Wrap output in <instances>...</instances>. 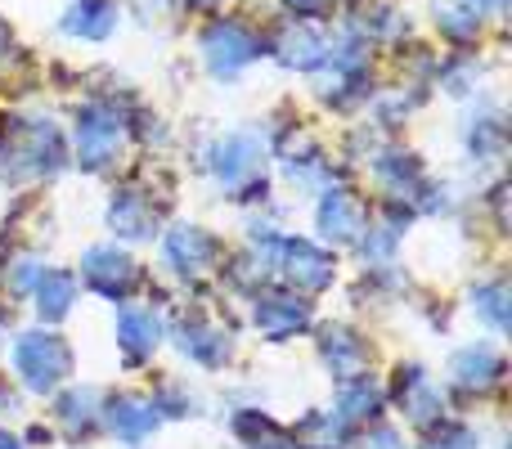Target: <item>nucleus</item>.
<instances>
[{
	"label": "nucleus",
	"mask_w": 512,
	"mask_h": 449,
	"mask_svg": "<svg viewBox=\"0 0 512 449\" xmlns=\"http://www.w3.org/2000/svg\"><path fill=\"white\" fill-rule=\"evenodd\" d=\"M63 144L54 122H5L0 131V167L5 176H45L59 171Z\"/></svg>",
	"instance_id": "nucleus-1"
},
{
	"label": "nucleus",
	"mask_w": 512,
	"mask_h": 449,
	"mask_svg": "<svg viewBox=\"0 0 512 449\" xmlns=\"http://www.w3.org/2000/svg\"><path fill=\"white\" fill-rule=\"evenodd\" d=\"M14 369L27 391H54L72 373V351L54 333H23L14 342Z\"/></svg>",
	"instance_id": "nucleus-2"
},
{
	"label": "nucleus",
	"mask_w": 512,
	"mask_h": 449,
	"mask_svg": "<svg viewBox=\"0 0 512 449\" xmlns=\"http://www.w3.org/2000/svg\"><path fill=\"white\" fill-rule=\"evenodd\" d=\"M198 50H203L207 68H212L216 77L230 81V77H239V72L248 68L256 54H261V41H256V36L239 23V18H216V23H207Z\"/></svg>",
	"instance_id": "nucleus-3"
},
{
	"label": "nucleus",
	"mask_w": 512,
	"mask_h": 449,
	"mask_svg": "<svg viewBox=\"0 0 512 449\" xmlns=\"http://www.w3.org/2000/svg\"><path fill=\"white\" fill-rule=\"evenodd\" d=\"M265 261L306 292H319L333 283V256L324 247L306 243V238H265Z\"/></svg>",
	"instance_id": "nucleus-4"
},
{
	"label": "nucleus",
	"mask_w": 512,
	"mask_h": 449,
	"mask_svg": "<svg viewBox=\"0 0 512 449\" xmlns=\"http://www.w3.org/2000/svg\"><path fill=\"white\" fill-rule=\"evenodd\" d=\"M122 144V113L108 104H86L77 113V162L86 171H99L113 162Z\"/></svg>",
	"instance_id": "nucleus-5"
},
{
	"label": "nucleus",
	"mask_w": 512,
	"mask_h": 449,
	"mask_svg": "<svg viewBox=\"0 0 512 449\" xmlns=\"http://www.w3.org/2000/svg\"><path fill=\"white\" fill-rule=\"evenodd\" d=\"M261 140L256 135H225L212 149V171L225 189H265L261 180Z\"/></svg>",
	"instance_id": "nucleus-6"
},
{
	"label": "nucleus",
	"mask_w": 512,
	"mask_h": 449,
	"mask_svg": "<svg viewBox=\"0 0 512 449\" xmlns=\"http://www.w3.org/2000/svg\"><path fill=\"white\" fill-rule=\"evenodd\" d=\"M81 274H86V283L99 292V297L117 301L131 292L135 261L126 252H117V247H90V252L81 256Z\"/></svg>",
	"instance_id": "nucleus-7"
},
{
	"label": "nucleus",
	"mask_w": 512,
	"mask_h": 449,
	"mask_svg": "<svg viewBox=\"0 0 512 449\" xmlns=\"http://www.w3.org/2000/svg\"><path fill=\"white\" fill-rule=\"evenodd\" d=\"M274 54H279L283 68L315 72L328 63V41L310 23H288V27H279V36H274Z\"/></svg>",
	"instance_id": "nucleus-8"
},
{
	"label": "nucleus",
	"mask_w": 512,
	"mask_h": 449,
	"mask_svg": "<svg viewBox=\"0 0 512 449\" xmlns=\"http://www.w3.org/2000/svg\"><path fill=\"white\" fill-rule=\"evenodd\" d=\"M310 324V306L301 297H288V292H270V297L256 301V328L270 342H288L292 333Z\"/></svg>",
	"instance_id": "nucleus-9"
},
{
	"label": "nucleus",
	"mask_w": 512,
	"mask_h": 449,
	"mask_svg": "<svg viewBox=\"0 0 512 449\" xmlns=\"http://www.w3.org/2000/svg\"><path fill=\"white\" fill-rule=\"evenodd\" d=\"M162 247H167L171 270L189 274V279L207 274V265L216 261V243H212V234H207V229H198V225H180V229H171L167 243H162Z\"/></svg>",
	"instance_id": "nucleus-10"
},
{
	"label": "nucleus",
	"mask_w": 512,
	"mask_h": 449,
	"mask_svg": "<svg viewBox=\"0 0 512 449\" xmlns=\"http://www.w3.org/2000/svg\"><path fill=\"white\" fill-rule=\"evenodd\" d=\"M104 423H108V432H113L117 441L140 445V441H149L153 427H158V409H153L149 400H140V396H117V400H108Z\"/></svg>",
	"instance_id": "nucleus-11"
},
{
	"label": "nucleus",
	"mask_w": 512,
	"mask_h": 449,
	"mask_svg": "<svg viewBox=\"0 0 512 449\" xmlns=\"http://www.w3.org/2000/svg\"><path fill=\"white\" fill-rule=\"evenodd\" d=\"M396 396H400V409H405L409 418H414V423H423V427H432L436 418L445 414V405H441V391H436V382L427 378L423 369H414V364H409V369H400L396 373Z\"/></svg>",
	"instance_id": "nucleus-12"
},
{
	"label": "nucleus",
	"mask_w": 512,
	"mask_h": 449,
	"mask_svg": "<svg viewBox=\"0 0 512 449\" xmlns=\"http://www.w3.org/2000/svg\"><path fill=\"white\" fill-rule=\"evenodd\" d=\"M450 378L459 382L463 391H490L499 378H504V360L490 346H468L450 360Z\"/></svg>",
	"instance_id": "nucleus-13"
},
{
	"label": "nucleus",
	"mask_w": 512,
	"mask_h": 449,
	"mask_svg": "<svg viewBox=\"0 0 512 449\" xmlns=\"http://www.w3.org/2000/svg\"><path fill=\"white\" fill-rule=\"evenodd\" d=\"M63 32L81 41H108L117 32V5L113 0H72L63 14Z\"/></svg>",
	"instance_id": "nucleus-14"
},
{
	"label": "nucleus",
	"mask_w": 512,
	"mask_h": 449,
	"mask_svg": "<svg viewBox=\"0 0 512 449\" xmlns=\"http://www.w3.org/2000/svg\"><path fill=\"white\" fill-rule=\"evenodd\" d=\"M162 342V319L153 315V310H140V306H126L122 315H117V346H122L131 360H144V355H153Z\"/></svg>",
	"instance_id": "nucleus-15"
},
{
	"label": "nucleus",
	"mask_w": 512,
	"mask_h": 449,
	"mask_svg": "<svg viewBox=\"0 0 512 449\" xmlns=\"http://www.w3.org/2000/svg\"><path fill=\"white\" fill-rule=\"evenodd\" d=\"M108 225H113V234L140 243V238L158 234V212H153V203L140 198L135 189H122V194L113 198V207H108Z\"/></svg>",
	"instance_id": "nucleus-16"
},
{
	"label": "nucleus",
	"mask_w": 512,
	"mask_h": 449,
	"mask_svg": "<svg viewBox=\"0 0 512 449\" xmlns=\"http://www.w3.org/2000/svg\"><path fill=\"white\" fill-rule=\"evenodd\" d=\"M364 229V207L360 198L351 194H324V203H319V234L333 238V243H351L355 234Z\"/></svg>",
	"instance_id": "nucleus-17"
},
{
	"label": "nucleus",
	"mask_w": 512,
	"mask_h": 449,
	"mask_svg": "<svg viewBox=\"0 0 512 449\" xmlns=\"http://www.w3.org/2000/svg\"><path fill=\"white\" fill-rule=\"evenodd\" d=\"M180 351H185L189 360L207 364V369H221V364L230 360V337H225L221 328L194 319V324H180Z\"/></svg>",
	"instance_id": "nucleus-18"
},
{
	"label": "nucleus",
	"mask_w": 512,
	"mask_h": 449,
	"mask_svg": "<svg viewBox=\"0 0 512 449\" xmlns=\"http://www.w3.org/2000/svg\"><path fill=\"white\" fill-rule=\"evenodd\" d=\"M319 351H324L328 369L342 373V378H351V373L360 369L364 360H369V351H364L360 333H351V328H342V324L324 328V337H319Z\"/></svg>",
	"instance_id": "nucleus-19"
},
{
	"label": "nucleus",
	"mask_w": 512,
	"mask_h": 449,
	"mask_svg": "<svg viewBox=\"0 0 512 449\" xmlns=\"http://www.w3.org/2000/svg\"><path fill=\"white\" fill-rule=\"evenodd\" d=\"M72 301H77V279H72L68 270H41V279H36V310H41V319H63L72 310Z\"/></svg>",
	"instance_id": "nucleus-20"
},
{
	"label": "nucleus",
	"mask_w": 512,
	"mask_h": 449,
	"mask_svg": "<svg viewBox=\"0 0 512 449\" xmlns=\"http://www.w3.org/2000/svg\"><path fill=\"white\" fill-rule=\"evenodd\" d=\"M378 405H382L378 382L364 378V373H351L346 387H342V396H337V418H342V423H360V418L378 414Z\"/></svg>",
	"instance_id": "nucleus-21"
},
{
	"label": "nucleus",
	"mask_w": 512,
	"mask_h": 449,
	"mask_svg": "<svg viewBox=\"0 0 512 449\" xmlns=\"http://www.w3.org/2000/svg\"><path fill=\"white\" fill-rule=\"evenodd\" d=\"M234 432L248 441V449H301L297 436L279 432V427H274L270 418H261V414H239L234 418Z\"/></svg>",
	"instance_id": "nucleus-22"
},
{
	"label": "nucleus",
	"mask_w": 512,
	"mask_h": 449,
	"mask_svg": "<svg viewBox=\"0 0 512 449\" xmlns=\"http://www.w3.org/2000/svg\"><path fill=\"white\" fill-rule=\"evenodd\" d=\"M95 409H99V391L77 387L59 400V423L68 427L72 436H81V432H90V423H95Z\"/></svg>",
	"instance_id": "nucleus-23"
},
{
	"label": "nucleus",
	"mask_w": 512,
	"mask_h": 449,
	"mask_svg": "<svg viewBox=\"0 0 512 449\" xmlns=\"http://www.w3.org/2000/svg\"><path fill=\"white\" fill-rule=\"evenodd\" d=\"M472 306H477V315H481V319H490L495 328H508V324H512L508 288H504V283H481V288L472 292Z\"/></svg>",
	"instance_id": "nucleus-24"
},
{
	"label": "nucleus",
	"mask_w": 512,
	"mask_h": 449,
	"mask_svg": "<svg viewBox=\"0 0 512 449\" xmlns=\"http://www.w3.org/2000/svg\"><path fill=\"white\" fill-rule=\"evenodd\" d=\"M378 180H387L391 189H396V198H409L418 189V162L414 158H400V153H391V158L378 162Z\"/></svg>",
	"instance_id": "nucleus-25"
},
{
	"label": "nucleus",
	"mask_w": 512,
	"mask_h": 449,
	"mask_svg": "<svg viewBox=\"0 0 512 449\" xmlns=\"http://www.w3.org/2000/svg\"><path fill=\"white\" fill-rule=\"evenodd\" d=\"M436 27H441L450 41H472L481 32V18L472 9H436Z\"/></svg>",
	"instance_id": "nucleus-26"
},
{
	"label": "nucleus",
	"mask_w": 512,
	"mask_h": 449,
	"mask_svg": "<svg viewBox=\"0 0 512 449\" xmlns=\"http://www.w3.org/2000/svg\"><path fill=\"white\" fill-rule=\"evenodd\" d=\"M427 449H477V432L463 423H441V432L427 436Z\"/></svg>",
	"instance_id": "nucleus-27"
},
{
	"label": "nucleus",
	"mask_w": 512,
	"mask_h": 449,
	"mask_svg": "<svg viewBox=\"0 0 512 449\" xmlns=\"http://www.w3.org/2000/svg\"><path fill=\"white\" fill-rule=\"evenodd\" d=\"M364 32H373V36H396L400 32V14H396V9H391V5H369V9H364Z\"/></svg>",
	"instance_id": "nucleus-28"
},
{
	"label": "nucleus",
	"mask_w": 512,
	"mask_h": 449,
	"mask_svg": "<svg viewBox=\"0 0 512 449\" xmlns=\"http://www.w3.org/2000/svg\"><path fill=\"white\" fill-rule=\"evenodd\" d=\"M36 279H41V261H36V256H18V261H14V279H9V292L36 288Z\"/></svg>",
	"instance_id": "nucleus-29"
},
{
	"label": "nucleus",
	"mask_w": 512,
	"mask_h": 449,
	"mask_svg": "<svg viewBox=\"0 0 512 449\" xmlns=\"http://www.w3.org/2000/svg\"><path fill=\"white\" fill-rule=\"evenodd\" d=\"M355 449H409L400 441V432H391V427H378V432H369Z\"/></svg>",
	"instance_id": "nucleus-30"
},
{
	"label": "nucleus",
	"mask_w": 512,
	"mask_h": 449,
	"mask_svg": "<svg viewBox=\"0 0 512 449\" xmlns=\"http://www.w3.org/2000/svg\"><path fill=\"white\" fill-rule=\"evenodd\" d=\"M283 5H288L297 18H315V14H324L328 9V0H283Z\"/></svg>",
	"instance_id": "nucleus-31"
},
{
	"label": "nucleus",
	"mask_w": 512,
	"mask_h": 449,
	"mask_svg": "<svg viewBox=\"0 0 512 449\" xmlns=\"http://www.w3.org/2000/svg\"><path fill=\"white\" fill-rule=\"evenodd\" d=\"M135 5V14L140 18H162V14H171V0H131Z\"/></svg>",
	"instance_id": "nucleus-32"
},
{
	"label": "nucleus",
	"mask_w": 512,
	"mask_h": 449,
	"mask_svg": "<svg viewBox=\"0 0 512 449\" xmlns=\"http://www.w3.org/2000/svg\"><path fill=\"white\" fill-rule=\"evenodd\" d=\"M459 5L481 18V14H490V9H504V0H459Z\"/></svg>",
	"instance_id": "nucleus-33"
},
{
	"label": "nucleus",
	"mask_w": 512,
	"mask_h": 449,
	"mask_svg": "<svg viewBox=\"0 0 512 449\" xmlns=\"http://www.w3.org/2000/svg\"><path fill=\"white\" fill-rule=\"evenodd\" d=\"M9 50H14V41H9V32H5V23H0V59H9Z\"/></svg>",
	"instance_id": "nucleus-34"
},
{
	"label": "nucleus",
	"mask_w": 512,
	"mask_h": 449,
	"mask_svg": "<svg viewBox=\"0 0 512 449\" xmlns=\"http://www.w3.org/2000/svg\"><path fill=\"white\" fill-rule=\"evenodd\" d=\"M0 449H23V445H18V441H14V436H9V432H5V427H0Z\"/></svg>",
	"instance_id": "nucleus-35"
},
{
	"label": "nucleus",
	"mask_w": 512,
	"mask_h": 449,
	"mask_svg": "<svg viewBox=\"0 0 512 449\" xmlns=\"http://www.w3.org/2000/svg\"><path fill=\"white\" fill-rule=\"evenodd\" d=\"M189 5H216V0H189Z\"/></svg>",
	"instance_id": "nucleus-36"
}]
</instances>
